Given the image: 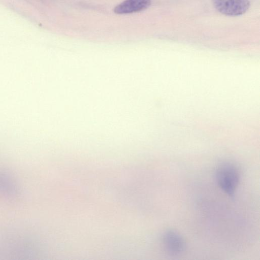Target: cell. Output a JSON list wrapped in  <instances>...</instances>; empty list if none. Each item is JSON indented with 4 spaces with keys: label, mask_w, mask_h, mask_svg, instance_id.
<instances>
[{
    "label": "cell",
    "mask_w": 260,
    "mask_h": 260,
    "mask_svg": "<svg viewBox=\"0 0 260 260\" xmlns=\"http://www.w3.org/2000/svg\"><path fill=\"white\" fill-rule=\"evenodd\" d=\"M216 178L221 189L228 196L233 197L240 180L238 168L232 163L224 162L217 168Z\"/></svg>",
    "instance_id": "obj_1"
},
{
    "label": "cell",
    "mask_w": 260,
    "mask_h": 260,
    "mask_svg": "<svg viewBox=\"0 0 260 260\" xmlns=\"http://www.w3.org/2000/svg\"><path fill=\"white\" fill-rule=\"evenodd\" d=\"M215 8L220 13L230 16L243 15L249 9L248 0H212Z\"/></svg>",
    "instance_id": "obj_2"
},
{
    "label": "cell",
    "mask_w": 260,
    "mask_h": 260,
    "mask_svg": "<svg viewBox=\"0 0 260 260\" xmlns=\"http://www.w3.org/2000/svg\"><path fill=\"white\" fill-rule=\"evenodd\" d=\"M162 242L166 250L170 254L178 255L185 248V243L182 236L173 230L165 232Z\"/></svg>",
    "instance_id": "obj_3"
},
{
    "label": "cell",
    "mask_w": 260,
    "mask_h": 260,
    "mask_svg": "<svg viewBox=\"0 0 260 260\" xmlns=\"http://www.w3.org/2000/svg\"><path fill=\"white\" fill-rule=\"evenodd\" d=\"M151 5V0H125L114 9L117 14H125L142 11Z\"/></svg>",
    "instance_id": "obj_4"
}]
</instances>
